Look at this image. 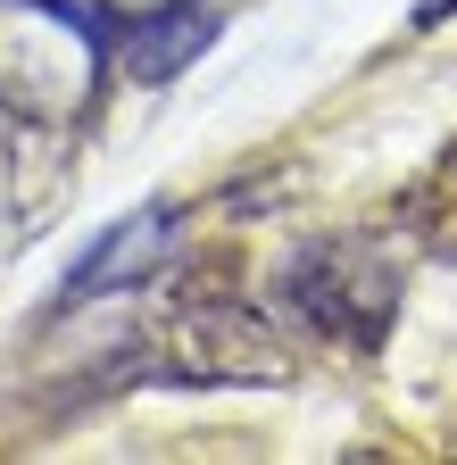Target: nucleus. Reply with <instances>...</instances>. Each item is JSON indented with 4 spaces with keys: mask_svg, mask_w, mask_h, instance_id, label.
I'll return each mask as SVG.
<instances>
[{
    "mask_svg": "<svg viewBox=\"0 0 457 465\" xmlns=\"http://www.w3.org/2000/svg\"><path fill=\"white\" fill-rule=\"evenodd\" d=\"M158 316L134 332L117 374L175 382V391H266L292 374V341L274 316L233 300V266H175L166 258L150 274Z\"/></svg>",
    "mask_w": 457,
    "mask_h": 465,
    "instance_id": "nucleus-1",
    "label": "nucleus"
},
{
    "mask_svg": "<svg viewBox=\"0 0 457 465\" xmlns=\"http://www.w3.org/2000/svg\"><path fill=\"white\" fill-rule=\"evenodd\" d=\"M274 308L333 349H382L399 316V258L382 242H300L274 274Z\"/></svg>",
    "mask_w": 457,
    "mask_h": 465,
    "instance_id": "nucleus-2",
    "label": "nucleus"
},
{
    "mask_svg": "<svg viewBox=\"0 0 457 465\" xmlns=\"http://www.w3.org/2000/svg\"><path fill=\"white\" fill-rule=\"evenodd\" d=\"M208 34H216L208 0H175V9H158V17H134V25H117L125 75H134V84H166V75H184L192 58L208 50Z\"/></svg>",
    "mask_w": 457,
    "mask_h": 465,
    "instance_id": "nucleus-3",
    "label": "nucleus"
},
{
    "mask_svg": "<svg viewBox=\"0 0 457 465\" xmlns=\"http://www.w3.org/2000/svg\"><path fill=\"white\" fill-rule=\"evenodd\" d=\"M175 224H184V216H166V208L117 224V232L100 242V258H84V266L67 274V300H84V291H117V282H150L166 258H175V250H166V242H175Z\"/></svg>",
    "mask_w": 457,
    "mask_h": 465,
    "instance_id": "nucleus-4",
    "label": "nucleus"
},
{
    "mask_svg": "<svg viewBox=\"0 0 457 465\" xmlns=\"http://www.w3.org/2000/svg\"><path fill=\"white\" fill-rule=\"evenodd\" d=\"M449 9H457V0H424V9H416V34H424V25H441Z\"/></svg>",
    "mask_w": 457,
    "mask_h": 465,
    "instance_id": "nucleus-5",
    "label": "nucleus"
}]
</instances>
